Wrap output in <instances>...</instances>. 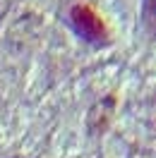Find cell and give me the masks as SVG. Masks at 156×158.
<instances>
[{
    "label": "cell",
    "mask_w": 156,
    "mask_h": 158,
    "mask_svg": "<svg viewBox=\"0 0 156 158\" xmlns=\"http://www.w3.org/2000/svg\"><path fill=\"white\" fill-rule=\"evenodd\" d=\"M70 19H72V27L77 29V34L82 39H87L89 43H103L106 41V27L89 5H75L70 10Z\"/></svg>",
    "instance_id": "6da1fadb"
}]
</instances>
